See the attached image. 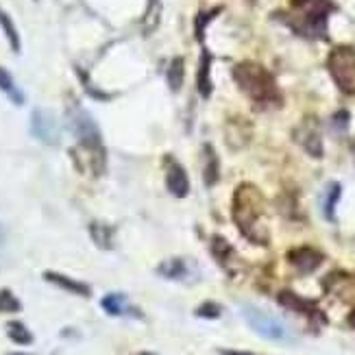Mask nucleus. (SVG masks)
Returning a JSON list of instances; mask_svg holds the SVG:
<instances>
[{
    "label": "nucleus",
    "instance_id": "obj_1",
    "mask_svg": "<svg viewBox=\"0 0 355 355\" xmlns=\"http://www.w3.org/2000/svg\"><path fill=\"white\" fill-rule=\"evenodd\" d=\"M234 220L242 236L251 242L266 244L268 231L264 227V198L253 183H242L234 194Z\"/></svg>",
    "mask_w": 355,
    "mask_h": 355
},
{
    "label": "nucleus",
    "instance_id": "obj_2",
    "mask_svg": "<svg viewBox=\"0 0 355 355\" xmlns=\"http://www.w3.org/2000/svg\"><path fill=\"white\" fill-rule=\"evenodd\" d=\"M336 11L331 0H290V26L305 37H325L327 18Z\"/></svg>",
    "mask_w": 355,
    "mask_h": 355
},
{
    "label": "nucleus",
    "instance_id": "obj_3",
    "mask_svg": "<svg viewBox=\"0 0 355 355\" xmlns=\"http://www.w3.org/2000/svg\"><path fill=\"white\" fill-rule=\"evenodd\" d=\"M234 79L238 87L255 103H277L279 101V87L275 83V76L255 61H242L234 68Z\"/></svg>",
    "mask_w": 355,
    "mask_h": 355
},
{
    "label": "nucleus",
    "instance_id": "obj_4",
    "mask_svg": "<svg viewBox=\"0 0 355 355\" xmlns=\"http://www.w3.org/2000/svg\"><path fill=\"white\" fill-rule=\"evenodd\" d=\"M240 312H242V318L246 320V325H249L257 336L266 338V340H272V343H292L295 340L288 325L282 318L259 310V307H255V305H242Z\"/></svg>",
    "mask_w": 355,
    "mask_h": 355
},
{
    "label": "nucleus",
    "instance_id": "obj_5",
    "mask_svg": "<svg viewBox=\"0 0 355 355\" xmlns=\"http://www.w3.org/2000/svg\"><path fill=\"white\" fill-rule=\"evenodd\" d=\"M327 70L334 83L345 94H355V49L353 46H336L327 57Z\"/></svg>",
    "mask_w": 355,
    "mask_h": 355
},
{
    "label": "nucleus",
    "instance_id": "obj_6",
    "mask_svg": "<svg viewBox=\"0 0 355 355\" xmlns=\"http://www.w3.org/2000/svg\"><path fill=\"white\" fill-rule=\"evenodd\" d=\"M68 120H70V127L74 131V137L79 140L83 150L101 155V153H103V140H101V129L94 122V118H92L81 105H74V107H70V112H68Z\"/></svg>",
    "mask_w": 355,
    "mask_h": 355
},
{
    "label": "nucleus",
    "instance_id": "obj_7",
    "mask_svg": "<svg viewBox=\"0 0 355 355\" xmlns=\"http://www.w3.org/2000/svg\"><path fill=\"white\" fill-rule=\"evenodd\" d=\"M31 133H33V137H37L42 144H49V146L59 144V135H61L59 122L53 116V112L33 110V114H31Z\"/></svg>",
    "mask_w": 355,
    "mask_h": 355
},
{
    "label": "nucleus",
    "instance_id": "obj_8",
    "mask_svg": "<svg viewBox=\"0 0 355 355\" xmlns=\"http://www.w3.org/2000/svg\"><path fill=\"white\" fill-rule=\"evenodd\" d=\"M166 188L168 192H171L173 196L177 198H185L190 194V179H188V173L183 171V166L168 157L166 159Z\"/></svg>",
    "mask_w": 355,
    "mask_h": 355
},
{
    "label": "nucleus",
    "instance_id": "obj_9",
    "mask_svg": "<svg viewBox=\"0 0 355 355\" xmlns=\"http://www.w3.org/2000/svg\"><path fill=\"white\" fill-rule=\"evenodd\" d=\"M288 261L299 272L310 275L322 264V261H325V255H322L320 251H316V249H312V246H299V249L288 251Z\"/></svg>",
    "mask_w": 355,
    "mask_h": 355
},
{
    "label": "nucleus",
    "instance_id": "obj_10",
    "mask_svg": "<svg viewBox=\"0 0 355 355\" xmlns=\"http://www.w3.org/2000/svg\"><path fill=\"white\" fill-rule=\"evenodd\" d=\"M44 279L61 288V290H66V292H72V295H79V297H89L92 295V290L87 284L83 282H76V279H70V277L66 275H61V272H55V270H46L44 272Z\"/></svg>",
    "mask_w": 355,
    "mask_h": 355
},
{
    "label": "nucleus",
    "instance_id": "obj_11",
    "mask_svg": "<svg viewBox=\"0 0 355 355\" xmlns=\"http://www.w3.org/2000/svg\"><path fill=\"white\" fill-rule=\"evenodd\" d=\"M277 301H279L284 307H288V310L301 312V314H305V316H312V318H314V316H320L316 303L305 301V299H301L299 295H295V292H290V290L279 292V297H277ZM320 318H322V316H320Z\"/></svg>",
    "mask_w": 355,
    "mask_h": 355
},
{
    "label": "nucleus",
    "instance_id": "obj_12",
    "mask_svg": "<svg viewBox=\"0 0 355 355\" xmlns=\"http://www.w3.org/2000/svg\"><path fill=\"white\" fill-rule=\"evenodd\" d=\"M157 275L164 277V279H171V282H185L190 277V264L181 257L166 259L157 266Z\"/></svg>",
    "mask_w": 355,
    "mask_h": 355
},
{
    "label": "nucleus",
    "instance_id": "obj_13",
    "mask_svg": "<svg viewBox=\"0 0 355 355\" xmlns=\"http://www.w3.org/2000/svg\"><path fill=\"white\" fill-rule=\"evenodd\" d=\"M196 85H198V92L203 98H209L211 96V53L203 49L200 53V66H198V79H196Z\"/></svg>",
    "mask_w": 355,
    "mask_h": 355
},
{
    "label": "nucleus",
    "instance_id": "obj_14",
    "mask_svg": "<svg viewBox=\"0 0 355 355\" xmlns=\"http://www.w3.org/2000/svg\"><path fill=\"white\" fill-rule=\"evenodd\" d=\"M220 177V162H218V155H216V150L211 144H205L203 146V179H205V185L211 188V185L218 181Z\"/></svg>",
    "mask_w": 355,
    "mask_h": 355
},
{
    "label": "nucleus",
    "instance_id": "obj_15",
    "mask_svg": "<svg viewBox=\"0 0 355 355\" xmlns=\"http://www.w3.org/2000/svg\"><path fill=\"white\" fill-rule=\"evenodd\" d=\"M297 140L312 157H322V142H320V133L316 127H301L297 131Z\"/></svg>",
    "mask_w": 355,
    "mask_h": 355
},
{
    "label": "nucleus",
    "instance_id": "obj_16",
    "mask_svg": "<svg viewBox=\"0 0 355 355\" xmlns=\"http://www.w3.org/2000/svg\"><path fill=\"white\" fill-rule=\"evenodd\" d=\"M89 236H92V240H94V244L98 246V249H105V251L114 249V229L110 225L92 223L89 225Z\"/></svg>",
    "mask_w": 355,
    "mask_h": 355
},
{
    "label": "nucleus",
    "instance_id": "obj_17",
    "mask_svg": "<svg viewBox=\"0 0 355 355\" xmlns=\"http://www.w3.org/2000/svg\"><path fill=\"white\" fill-rule=\"evenodd\" d=\"M0 89H3V94L13 103V105H24V92L15 85L13 76L5 70L0 68Z\"/></svg>",
    "mask_w": 355,
    "mask_h": 355
},
{
    "label": "nucleus",
    "instance_id": "obj_18",
    "mask_svg": "<svg viewBox=\"0 0 355 355\" xmlns=\"http://www.w3.org/2000/svg\"><path fill=\"white\" fill-rule=\"evenodd\" d=\"M0 26H3V33H5V37H7V42L11 46V51L20 53V49H22V46H20V33H18V28H15L11 15L5 9H0Z\"/></svg>",
    "mask_w": 355,
    "mask_h": 355
},
{
    "label": "nucleus",
    "instance_id": "obj_19",
    "mask_svg": "<svg viewBox=\"0 0 355 355\" xmlns=\"http://www.w3.org/2000/svg\"><path fill=\"white\" fill-rule=\"evenodd\" d=\"M101 305H103V310L110 314V316H122V314H127V310H129V305H127V297L125 295H107L103 301H101Z\"/></svg>",
    "mask_w": 355,
    "mask_h": 355
},
{
    "label": "nucleus",
    "instance_id": "obj_20",
    "mask_svg": "<svg viewBox=\"0 0 355 355\" xmlns=\"http://www.w3.org/2000/svg\"><path fill=\"white\" fill-rule=\"evenodd\" d=\"M7 336L11 338V343L26 347V345H33V334H31L20 320H11L7 322Z\"/></svg>",
    "mask_w": 355,
    "mask_h": 355
},
{
    "label": "nucleus",
    "instance_id": "obj_21",
    "mask_svg": "<svg viewBox=\"0 0 355 355\" xmlns=\"http://www.w3.org/2000/svg\"><path fill=\"white\" fill-rule=\"evenodd\" d=\"M183 76H185L183 59H181V57H175V59L171 61V66H168V72H166L168 87H171L173 92H179L181 85H183Z\"/></svg>",
    "mask_w": 355,
    "mask_h": 355
},
{
    "label": "nucleus",
    "instance_id": "obj_22",
    "mask_svg": "<svg viewBox=\"0 0 355 355\" xmlns=\"http://www.w3.org/2000/svg\"><path fill=\"white\" fill-rule=\"evenodd\" d=\"M162 0H148V7H146V13H144V31L146 33H153L157 26H159V20H162Z\"/></svg>",
    "mask_w": 355,
    "mask_h": 355
},
{
    "label": "nucleus",
    "instance_id": "obj_23",
    "mask_svg": "<svg viewBox=\"0 0 355 355\" xmlns=\"http://www.w3.org/2000/svg\"><path fill=\"white\" fill-rule=\"evenodd\" d=\"M340 194H343L340 183H331L327 190L325 205H322V211H325V218L329 223H336V205H338V200H340Z\"/></svg>",
    "mask_w": 355,
    "mask_h": 355
},
{
    "label": "nucleus",
    "instance_id": "obj_24",
    "mask_svg": "<svg viewBox=\"0 0 355 355\" xmlns=\"http://www.w3.org/2000/svg\"><path fill=\"white\" fill-rule=\"evenodd\" d=\"M20 310H22V303L18 301V297H15L9 288L0 290V314H13Z\"/></svg>",
    "mask_w": 355,
    "mask_h": 355
},
{
    "label": "nucleus",
    "instance_id": "obj_25",
    "mask_svg": "<svg viewBox=\"0 0 355 355\" xmlns=\"http://www.w3.org/2000/svg\"><path fill=\"white\" fill-rule=\"evenodd\" d=\"M211 251H214L216 259H218L220 264H225L227 257H229L231 253H234V249H231V244H229L225 238H220V236H214V240H211Z\"/></svg>",
    "mask_w": 355,
    "mask_h": 355
},
{
    "label": "nucleus",
    "instance_id": "obj_26",
    "mask_svg": "<svg viewBox=\"0 0 355 355\" xmlns=\"http://www.w3.org/2000/svg\"><path fill=\"white\" fill-rule=\"evenodd\" d=\"M196 316L198 318H220L223 316V307L214 301H205L196 307Z\"/></svg>",
    "mask_w": 355,
    "mask_h": 355
},
{
    "label": "nucleus",
    "instance_id": "obj_27",
    "mask_svg": "<svg viewBox=\"0 0 355 355\" xmlns=\"http://www.w3.org/2000/svg\"><path fill=\"white\" fill-rule=\"evenodd\" d=\"M220 13V9H211V11H205V13H200L198 18H196V40L198 42H203V33H205V26L209 24L211 18H216V15Z\"/></svg>",
    "mask_w": 355,
    "mask_h": 355
},
{
    "label": "nucleus",
    "instance_id": "obj_28",
    "mask_svg": "<svg viewBox=\"0 0 355 355\" xmlns=\"http://www.w3.org/2000/svg\"><path fill=\"white\" fill-rule=\"evenodd\" d=\"M5 249H7V229L0 225V261L5 257Z\"/></svg>",
    "mask_w": 355,
    "mask_h": 355
},
{
    "label": "nucleus",
    "instance_id": "obj_29",
    "mask_svg": "<svg viewBox=\"0 0 355 355\" xmlns=\"http://www.w3.org/2000/svg\"><path fill=\"white\" fill-rule=\"evenodd\" d=\"M334 120H336V125H338V127L345 129V127L349 125V114H347V112H338V114L334 116Z\"/></svg>",
    "mask_w": 355,
    "mask_h": 355
},
{
    "label": "nucleus",
    "instance_id": "obj_30",
    "mask_svg": "<svg viewBox=\"0 0 355 355\" xmlns=\"http://www.w3.org/2000/svg\"><path fill=\"white\" fill-rule=\"evenodd\" d=\"M218 353L220 355H255V353H249V351H234V349H220Z\"/></svg>",
    "mask_w": 355,
    "mask_h": 355
},
{
    "label": "nucleus",
    "instance_id": "obj_31",
    "mask_svg": "<svg viewBox=\"0 0 355 355\" xmlns=\"http://www.w3.org/2000/svg\"><path fill=\"white\" fill-rule=\"evenodd\" d=\"M349 322H351V327H355V312L351 314V318H349Z\"/></svg>",
    "mask_w": 355,
    "mask_h": 355
},
{
    "label": "nucleus",
    "instance_id": "obj_32",
    "mask_svg": "<svg viewBox=\"0 0 355 355\" xmlns=\"http://www.w3.org/2000/svg\"><path fill=\"white\" fill-rule=\"evenodd\" d=\"M140 355H153V353H140Z\"/></svg>",
    "mask_w": 355,
    "mask_h": 355
},
{
    "label": "nucleus",
    "instance_id": "obj_33",
    "mask_svg": "<svg viewBox=\"0 0 355 355\" xmlns=\"http://www.w3.org/2000/svg\"><path fill=\"white\" fill-rule=\"evenodd\" d=\"M11 355H20V353H11Z\"/></svg>",
    "mask_w": 355,
    "mask_h": 355
}]
</instances>
